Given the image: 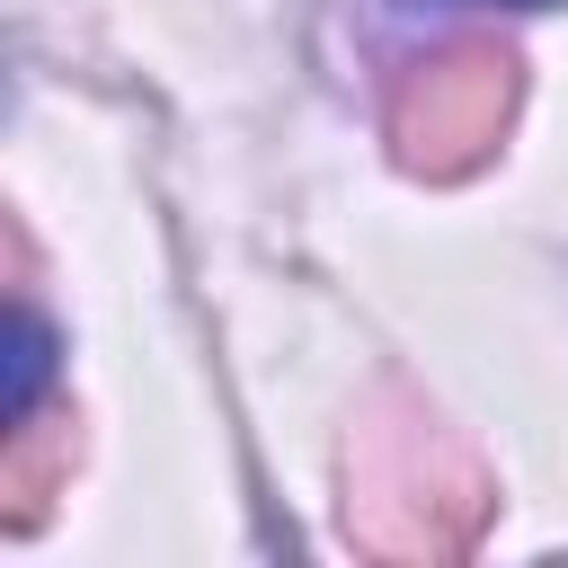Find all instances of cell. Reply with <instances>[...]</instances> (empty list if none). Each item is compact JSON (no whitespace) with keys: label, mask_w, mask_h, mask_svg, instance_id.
<instances>
[{"label":"cell","mask_w":568,"mask_h":568,"mask_svg":"<svg viewBox=\"0 0 568 568\" xmlns=\"http://www.w3.org/2000/svg\"><path fill=\"white\" fill-rule=\"evenodd\" d=\"M497 9H559V0H497Z\"/></svg>","instance_id":"obj_2"},{"label":"cell","mask_w":568,"mask_h":568,"mask_svg":"<svg viewBox=\"0 0 568 568\" xmlns=\"http://www.w3.org/2000/svg\"><path fill=\"white\" fill-rule=\"evenodd\" d=\"M9 426H27V408H36V390H44V373H53V328L36 320V311H18V355H9Z\"/></svg>","instance_id":"obj_1"}]
</instances>
